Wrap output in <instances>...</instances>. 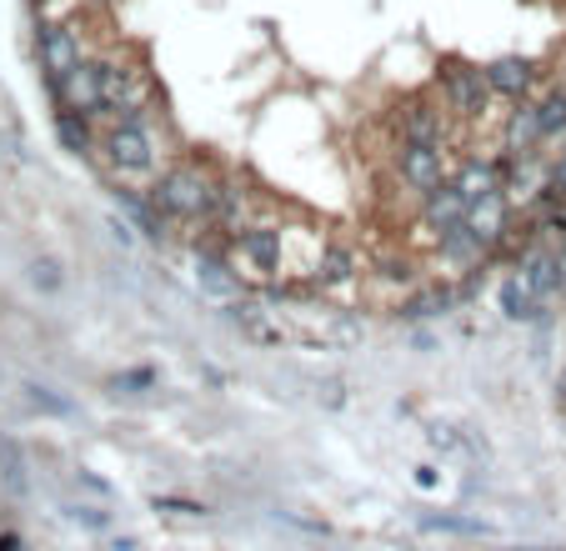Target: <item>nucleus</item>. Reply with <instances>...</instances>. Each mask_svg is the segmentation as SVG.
I'll list each match as a JSON object with an SVG mask.
<instances>
[{
	"label": "nucleus",
	"mask_w": 566,
	"mask_h": 551,
	"mask_svg": "<svg viewBox=\"0 0 566 551\" xmlns=\"http://www.w3.org/2000/svg\"><path fill=\"white\" fill-rule=\"evenodd\" d=\"M21 392H25V402H31V406H35V412H45V416H61V422H65V416H75L71 396L51 392V386H41V382H25V386H21Z\"/></svg>",
	"instance_id": "obj_25"
},
{
	"label": "nucleus",
	"mask_w": 566,
	"mask_h": 551,
	"mask_svg": "<svg viewBox=\"0 0 566 551\" xmlns=\"http://www.w3.org/2000/svg\"><path fill=\"white\" fill-rule=\"evenodd\" d=\"M81 61V35L71 25H41V65H45V81H61L71 65Z\"/></svg>",
	"instance_id": "obj_9"
},
{
	"label": "nucleus",
	"mask_w": 566,
	"mask_h": 551,
	"mask_svg": "<svg viewBox=\"0 0 566 551\" xmlns=\"http://www.w3.org/2000/svg\"><path fill=\"white\" fill-rule=\"evenodd\" d=\"M381 276H391V281L401 276V281H407V261H381Z\"/></svg>",
	"instance_id": "obj_37"
},
{
	"label": "nucleus",
	"mask_w": 566,
	"mask_h": 551,
	"mask_svg": "<svg viewBox=\"0 0 566 551\" xmlns=\"http://www.w3.org/2000/svg\"><path fill=\"white\" fill-rule=\"evenodd\" d=\"M120 211H126L130 221H136V231H140V236H150V241H160V236H166V231H160V221H156L160 206H146V201H136L130 191H120Z\"/></svg>",
	"instance_id": "obj_27"
},
{
	"label": "nucleus",
	"mask_w": 566,
	"mask_h": 551,
	"mask_svg": "<svg viewBox=\"0 0 566 551\" xmlns=\"http://www.w3.org/2000/svg\"><path fill=\"white\" fill-rule=\"evenodd\" d=\"M356 271H361V256H356L352 246H332V251L321 256V266H316L321 287H346Z\"/></svg>",
	"instance_id": "obj_22"
},
{
	"label": "nucleus",
	"mask_w": 566,
	"mask_h": 551,
	"mask_svg": "<svg viewBox=\"0 0 566 551\" xmlns=\"http://www.w3.org/2000/svg\"><path fill=\"white\" fill-rule=\"evenodd\" d=\"M401 136H407L411 146H441L447 121H441V111L427 106V101H407V106H401Z\"/></svg>",
	"instance_id": "obj_12"
},
{
	"label": "nucleus",
	"mask_w": 566,
	"mask_h": 551,
	"mask_svg": "<svg viewBox=\"0 0 566 551\" xmlns=\"http://www.w3.org/2000/svg\"><path fill=\"white\" fill-rule=\"evenodd\" d=\"M461 221H467V196H461L451 180H441L437 191L421 196V226H427L437 241H441L447 231H457Z\"/></svg>",
	"instance_id": "obj_6"
},
{
	"label": "nucleus",
	"mask_w": 566,
	"mask_h": 551,
	"mask_svg": "<svg viewBox=\"0 0 566 551\" xmlns=\"http://www.w3.org/2000/svg\"><path fill=\"white\" fill-rule=\"evenodd\" d=\"M467 226L496 251V246H502V236L512 231V201H506L502 191L481 196V201H471V206H467Z\"/></svg>",
	"instance_id": "obj_8"
},
{
	"label": "nucleus",
	"mask_w": 566,
	"mask_h": 551,
	"mask_svg": "<svg viewBox=\"0 0 566 551\" xmlns=\"http://www.w3.org/2000/svg\"><path fill=\"white\" fill-rule=\"evenodd\" d=\"M506 551H552V547H506Z\"/></svg>",
	"instance_id": "obj_39"
},
{
	"label": "nucleus",
	"mask_w": 566,
	"mask_h": 551,
	"mask_svg": "<svg viewBox=\"0 0 566 551\" xmlns=\"http://www.w3.org/2000/svg\"><path fill=\"white\" fill-rule=\"evenodd\" d=\"M51 91H55V106L81 111V116H91V121L111 111L106 96H101V61H75Z\"/></svg>",
	"instance_id": "obj_3"
},
{
	"label": "nucleus",
	"mask_w": 566,
	"mask_h": 551,
	"mask_svg": "<svg viewBox=\"0 0 566 551\" xmlns=\"http://www.w3.org/2000/svg\"><path fill=\"white\" fill-rule=\"evenodd\" d=\"M437 246H441V256H447L451 266H486V256H492V246L481 241V236L471 231L467 221H461L457 231H447V236H441Z\"/></svg>",
	"instance_id": "obj_17"
},
{
	"label": "nucleus",
	"mask_w": 566,
	"mask_h": 551,
	"mask_svg": "<svg viewBox=\"0 0 566 551\" xmlns=\"http://www.w3.org/2000/svg\"><path fill=\"white\" fill-rule=\"evenodd\" d=\"M0 551H21V537H15V531H0Z\"/></svg>",
	"instance_id": "obj_38"
},
{
	"label": "nucleus",
	"mask_w": 566,
	"mask_h": 551,
	"mask_svg": "<svg viewBox=\"0 0 566 551\" xmlns=\"http://www.w3.org/2000/svg\"><path fill=\"white\" fill-rule=\"evenodd\" d=\"M437 481H441L437 467H417V487H421V491H437Z\"/></svg>",
	"instance_id": "obj_34"
},
{
	"label": "nucleus",
	"mask_w": 566,
	"mask_h": 551,
	"mask_svg": "<svg viewBox=\"0 0 566 551\" xmlns=\"http://www.w3.org/2000/svg\"><path fill=\"white\" fill-rule=\"evenodd\" d=\"M226 316L241 326V336H247L251 346H281V326L256 306V301H235V306H226Z\"/></svg>",
	"instance_id": "obj_15"
},
{
	"label": "nucleus",
	"mask_w": 566,
	"mask_h": 551,
	"mask_svg": "<svg viewBox=\"0 0 566 551\" xmlns=\"http://www.w3.org/2000/svg\"><path fill=\"white\" fill-rule=\"evenodd\" d=\"M516 271H522L526 281L542 291V301H552L556 291H562V261H556L552 246H526L522 261H516Z\"/></svg>",
	"instance_id": "obj_11"
},
{
	"label": "nucleus",
	"mask_w": 566,
	"mask_h": 551,
	"mask_svg": "<svg viewBox=\"0 0 566 551\" xmlns=\"http://www.w3.org/2000/svg\"><path fill=\"white\" fill-rule=\"evenodd\" d=\"M196 287H201V297L221 301V306H235V301H247V287L235 281L231 266H226L216 251H196Z\"/></svg>",
	"instance_id": "obj_7"
},
{
	"label": "nucleus",
	"mask_w": 566,
	"mask_h": 551,
	"mask_svg": "<svg viewBox=\"0 0 566 551\" xmlns=\"http://www.w3.org/2000/svg\"><path fill=\"white\" fill-rule=\"evenodd\" d=\"M241 256H247L251 271L276 276L281 271V231H271V226H247V231H241Z\"/></svg>",
	"instance_id": "obj_13"
},
{
	"label": "nucleus",
	"mask_w": 566,
	"mask_h": 551,
	"mask_svg": "<svg viewBox=\"0 0 566 551\" xmlns=\"http://www.w3.org/2000/svg\"><path fill=\"white\" fill-rule=\"evenodd\" d=\"M506 146H512V156L542 150V116H536V101H516V116H512V126H506Z\"/></svg>",
	"instance_id": "obj_19"
},
{
	"label": "nucleus",
	"mask_w": 566,
	"mask_h": 551,
	"mask_svg": "<svg viewBox=\"0 0 566 551\" xmlns=\"http://www.w3.org/2000/svg\"><path fill=\"white\" fill-rule=\"evenodd\" d=\"M457 301L461 297L451 287H427V291H417L411 301H401V316H407V321H437V316H447Z\"/></svg>",
	"instance_id": "obj_20"
},
{
	"label": "nucleus",
	"mask_w": 566,
	"mask_h": 551,
	"mask_svg": "<svg viewBox=\"0 0 566 551\" xmlns=\"http://www.w3.org/2000/svg\"><path fill=\"white\" fill-rule=\"evenodd\" d=\"M486 81H492V91L502 101H522V96H532L536 65L526 61V55H496V61L486 65Z\"/></svg>",
	"instance_id": "obj_10"
},
{
	"label": "nucleus",
	"mask_w": 566,
	"mask_h": 551,
	"mask_svg": "<svg viewBox=\"0 0 566 551\" xmlns=\"http://www.w3.org/2000/svg\"><path fill=\"white\" fill-rule=\"evenodd\" d=\"M451 186H457L471 206V201H481V196L502 191V166H496V160H467V166L451 176Z\"/></svg>",
	"instance_id": "obj_16"
},
{
	"label": "nucleus",
	"mask_w": 566,
	"mask_h": 551,
	"mask_svg": "<svg viewBox=\"0 0 566 551\" xmlns=\"http://www.w3.org/2000/svg\"><path fill=\"white\" fill-rule=\"evenodd\" d=\"M65 517H71V521H81V527H91V531L111 527V517H106V511H96V507H65Z\"/></svg>",
	"instance_id": "obj_33"
},
{
	"label": "nucleus",
	"mask_w": 566,
	"mask_h": 551,
	"mask_svg": "<svg viewBox=\"0 0 566 551\" xmlns=\"http://www.w3.org/2000/svg\"><path fill=\"white\" fill-rule=\"evenodd\" d=\"M536 116H542V146L566 136V85H552L546 96H536Z\"/></svg>",
	"instance_id": "obj_21"
},
{
	"label": "nucleus",
	"mask_w": 566,
	"mask_h": 551,
	"mask_svg": "<svg viewBox=\"0 0 566 551\" xmlns=\"http://www.w3.org/2000/svg\"><path fill=\"white\" fill-rule=\"evenodd\" d=\"M427 436H431V446H441V451H461V436H457V426H447V422H431V426H427Z\"/></svg>",
	"instance_id": "obj_31"
},
{
	"label": "nucleus",
	"mask_w": 566,
	"mask_h": 551,
	"mask_svg": "<svg viewBox=\"0 0 566 551\" xmlns=\"http://www.w3.org/2000/svg\"><path fill=\"white\" fill-rule=\"evenodd\" d=\"M55 136H61V146H65V150H75V156H86V150H91V116L55 106Z\"/></svg>",
	"instance_id": "obj_23"
},
{
	"label": "nucleus",
	"mask_w": 566,
	"mask_h": 551,
	"mask_svg": "<svg viewBox=\"0 0 566 551\" xmlns=\"http://www.w3.org/2000/svg\"><path fill=\"white\" fill-rule=\"evenodd\" d=\"M106 156H111V166L136 170V176H146V170L156 166V146H150L140 121H116V126L106 131Z\"/></svg>",
	"instance_id": "obj_4"
},
{
	"label": "nucleus",
	"mask_w": 566,
	"mask_h": 551,
	"mask_svg": "<svg viewBox=\"0 0 566 551\" xmlns=\"http://www.w3.org/2000/svg\"><path fill=\"white\" fill-rule=\"evenodd\" d=\"M81 481H86V487H91V491H101V497H111V487H106V481H101V477H96V471H81Z\"/></svg>",
	"instance_id": "obj_36"
},
{
	"label": "nucleus",
	"mask_w": 566,
	"mask_h": 551,
	"mask_svg": "<svg viewBox=\"0 0 566 551\" xmlns=\"http://www.w3.org/2000/svg\"><path fill=\"white\" fill-rule=\"evenodd\" d=\"M502 316L506 321H536L542 316V291H536L522 271H512L502 281Z\"/></svg>",
	"instance_id": "obj_14"
},
{
	"label": "nucleus",
	"mask_w": 566,
	"mask_h": 551,
	"mask_svg": "<svg viewBox=\"0 0 566 551\" xmlns=\"http://www.w3.org/2000/svg\"><path fill=\"white\" fill-rule=\"evenodd\" d=\"M25 276H31V287L41 291V297H55V291L65 287V271H61V261H55V256H35Z\"/></svg>",
	"instance_id": "obj_26"
},
{
	"label": "nucleus",
	"mask_w": 566,
	"mask_h": 551,
	"mask_svg": "<svg viewBox=\"0 0 566 551\" xmlns=\"http://www.w3.org/2000/svg\"><path fill=\"white\" fill-rule=\"evenodd\" d=\"M396 170H401V186L417 196L437 191L441 176H447V166H441V146H401V156H396Z\"/></svg>",
	"instance_id": "obj_5"
},
{
	"label": "nucleus",
	"mask_w": 566,
	"mask_h": 551,
	"mask_svg": "<svg viewBox=\"0 0 566 551\" xmlns=\"http://www.w3.org/2000/svg\"><path fill=\"white\" fill-rule=\"evenodd\" d=\"M441 91H447V106L457 111V116H481V111L496 101L486 71H481V65H461V61L441 65Z\"/></svg>",
	"instance_id": "obj_2"
},
{
	"label": "nucleus",
	"mask_w": 566,
	"mask_h": 551,
	"mask_svg": "<svg viewBox=\"0 0 566 551\" xmlns=\"http://www.w3.org/2000/svg\"><path fill=\"white\" fill-rule=\"evenodd\" d=\"M156 366H130V372H120L116 376V392H150L156 386Z\"/></svg>",
	"instance_id": "obj_29"
},
{
	"label": "nucleus",
	"mask_w": 566,
	"mask_h": 551,
	"mask_svg": "<svg viewBox=\"0 0 566 551\" xmlns=\"http://www.w3.org/2000/svg\"><path fill=\"white\" fill-rule=\"evenodd\" d=\"M421 531H447V537H486V521H471V517H421Z\"/></svg>",
	"instance_id": "obj_28"
},
{
	"label": "nucleus",
	"mask_w": 566,
	"mask_h": 551,
	"mask_svg": "<svg viewBox=\"0 0 566 551\" xmlns=\"http://www.w3.org/2000/svg\"><path fill=\"white\" fill-rule=\"evenodd\" d=\"M150 101H156V81H150L146 71H136V65H130V81H126V91L116 96L111 116H116V121H140L150 111Z\"/></svg>",
	"instance_id": "obj_18"
},
{
	"label": "nucleus",
	"mask_w": 566,
	"mask_h": 551,
	"mask_svg": "<svg viewBox=\"0 0 566 551\" xmlns=\"http://www.w3.org/2000/svg\"><path fill=\"white\" fill-rule=\"evenodd\" d=\"M216 221L221 226H235L241 221V201H235V186H216Z\"/></svg>",
	"instance_id": "obj_30"
},
{
	"label": "nucleus",
	"mask_w": 566,
	"mask_h": 551,
	"mask_svg": "<svg viewBox=\"0 0 566 551\" xmlns=\"http://www.w3.org/2000/svg\"><path fill=\"white\" fill-rule=\"evenodd\" d=\"M156 206L181 221H206L216 211V180L196 166H171L156 180Z\"/></svg>",
	"instance_id": "obj_1"
},
{
	"label": "nucleus",
	"mask_w": 566,
	"mask_h": 551,
	"mask_svg": "<svg viewBox=\"0 0 566 551\" xmlns=\"http://www.w3.org/2000/svg\"><path fill=\"white\" fill-rule=\"evenodd\" d=\"M0 477H6V491H11V497H25V456L11 436H0Z\"/></svg>",
	"instance_id": "obj_24"
},
{
	"label": "nucleus",
	"mask_w": 566,
	"mask_h": 551,
	"mask_svg": "<svg viewBox=\"0 0 566 551\" xmlns=\"http://www.w3.org/2000/svg\"><path fill=\"white\" fill-rule=\"evenodd\" d=\"M156 511H176V517H206L201 501H181V497H156Z\"/></svg>",
	"instance_id": "obj_32"
},
{
	"label": "nucleus",
	"mask_w": 566,
	"mask_h": 551,
	"mask_svg": "<svg viewBox=\"0 0 566 551\" xmlns=\"http://www.w3.org/2000/svg\"><path fill=\"white\" fill-rule=\"evenodd\" d=\"M552 186H556V191H566V150H562V160L552 166Z\"/></svg>",
	"instance_id": "obj_35"
}]
</instances>
